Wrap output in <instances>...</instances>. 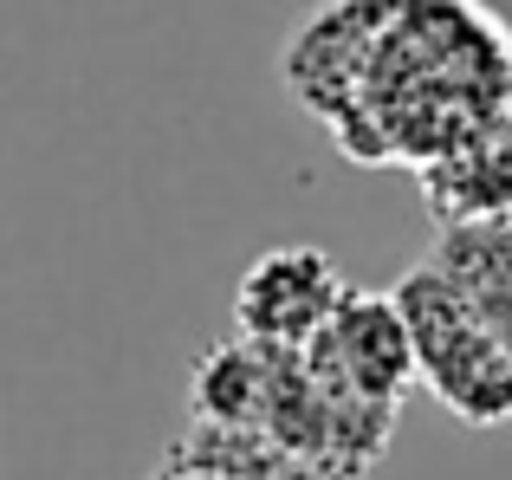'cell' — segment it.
Instances as JSON below:
<instances>
[{"label":"cell","mask_w":512,"mask_h":480,"mask_svg":"<svg viewBox=\"0 0 512 480\" xmlns=\"http://www.w3.org/2000/svg\"><path fill=\"white\" fill-rule=\"evenodd\" d=\"M512 111V26L487 0H383L331 143L363 169H415Z\"/></svg>","instance_id":"cell-1"},{"label":"cell","mask_w":512,"mask_h":480,"mask_svg":"<svg viewBox=\"0 0 512 480\" xmlns=\"http://www.w3.org/2000/svg\"><path fill=\"white\" fill-rule=\"evenodd\" d=\"M409 331V357H415V383L448 409L467 429H506L512 422V357L500 351L487 325L467 312V299L435 273V266H409L389 286Z\"/></svg>","instance_id":"cell-2"},{"label":"cell","mask_w":512,"mask_h":480,"mask_svg":"<svg viewBox=\"0 0 512 480\" xmlns=\"http://www.w3.org/2000/svg\"><path fill=\"white\" fill-rule=\"evenodd\" d=\"M318 370L331 383H344L350 396L363 403H383V409H402L415 383V357H409V331H402V312L389 292H363V286H344V299L331 305V318L318 325V338L305 344Z\"/></svg>","instance_id":"cell-3"},{"label":"cell","mask_w":512,"mask_h":480,"mask_svg":"<svg viewBox=\"0 0 512 480\" xmlns=\"http://www.w3.org/2000/svg\"><path fill=\"white\" fill-rule=\"evenodd\" d=\"M338 299H344V273L325 247H266L234 286V325L253 344L305 351Z\"/></svg>","instance_id":"cell-4"},{"label":"cell","mask_w":512,"mask_h":480,"mask_svg":"<svg viewBox=\"0 0 512 480\" xmlns=\"http://www.w3.org/2000/svg\"><path fill=\"white\" fill-rule=\"evenodd\" d=\"M409 176L422 189V208L435 215V228L512 215V111H493L487 124L461 130L448 150L415 163Z\"/></svg>","instance_id":"cell-5"},{"label":"cell","mask_w":512,"mask_h":480,"mask_svg":"<svg viewBox=\"0 0 512 480\" xmlns=\"http://www.w3.org/2000/svg\"><path fill=\"white\" fill-rule=\"evenodd\" d=\"M428 266L467 299V312L500 338V351L512 357V215L500 221H454L435 234Z\"/></svg>","instance_id":"cell-6"},{"label":"cell","mask_w":512,"mask_h":480,"mask_svg":"<svg viewBox=\"0 0 512 480\" xmlns=\"http://www.w3.org/2000/svg\"><path fill=\"white\" fill-rule=\"evenodd\" d=\"M163 468H201V474H227V480H338L318 461H299L292 448H279L273 435L227 429V422H188L163 448Z\"/></svg>","instance_id":"cell-7"},{"label":"cell","mask_w":512,"mask_h":480,"mask_svg":"<svg viewBox=\"0 0 512 480\" xmlns=\"http://www.w3.org/2000/svg\"><path fill=\"white\" fill-rule=\"evenodd\" d=\"M266 396V344L227 338L208 344L188 370V416L195 422H227V429H253Z\"/></svg>","instance_id":"cell-8"},{"label":"cell","mask_w":512,"mask_h":480,"mask_svg":"<svg viewBox=\"0 0 512 480\" xmlns=\"http://www.w3.org/2000/svg\"><path fill=\"white\" fill-rule=\"evenodd\" d=\"M150 480H227V474H201V468H163V461H156V474Z\"/></svg>","instance_id":"cell-9"}]
</instances>
